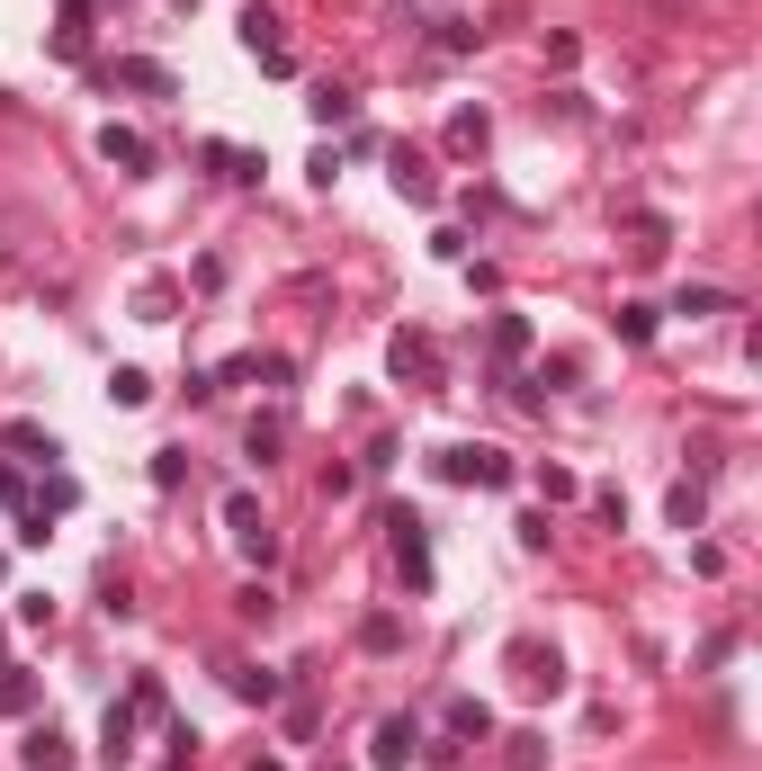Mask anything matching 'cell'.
I'll use <instances>...</instances> for the list:
<instances>
[{
  "instance_id": "obj_16",
  "label": "cell",
  "mask_w": 762,
  "mask_h": 771,
  "mask_svg": "<svg viewBox=\"0 0 762 771\" xmlns=\"http://www.w3.org/2000/svg\"><path fill=\"white\" fill-rule=\"evenodd\" d=\"M73 503H82V484H73V475H45L28 512H45V521H54V512H73Z\"/></svg>"
},
{
  "instance_id": "obj_14",
  "label": "cell",
  "mask_w": 762,
  "mask_h": 771,
  "mask_svg": "<svg viewBox=\"0 0 762 771\" xmlns=\"http://www.w3.org/2000/svg\"><path fill=\"white\" fill-rule=\"evenodd\" d=\"M700 512H709L700 484H673V494H664V521H673V529H700Z\"/></svg>"
},
{
  "instance_id": "obj_19",
  "label": "cell",
  "mask_w": 762,
  "mask_h": 771,
  "mask_svg": "<svg viewBox=\"0 0 762 771\" xmlns=\"http://www.w3.org/2000/svg\"><path fill=\"white\" fill-rule=\"evenodd\" d=\"M279 690H288L279 673H234V699H260V709H279Z\"/></svg>"
},
{
  "instance_id": "obj_8",
  "label": "cell",
  "mask_w": 762,
  "mask_h": 771,
  "mask_svg": "<svg viewBox=\"0 0 762 771\" xmlns=\"http://www.w3.org/2000/svg\"><path fill=\"white\" fill-rule=\"evenodd\" d=\"M395 197H412V206H431V197H440L431 162H422V153H404V144H395Z\"/></svg>"
},
{
  "instance_id": "obj_18",
  "label": "cell",
  "mask_w": 762,
  "mask_h": 771,
  "mask_svg": "<svg viewBox=\"0 0 762 771\" xmlns=\"http://www.w3.org/2000/svg\"><path fill=\"white\" fill-rule=\"evenodd\" d=\"M449 153H484V108H458L449 117Z\"/></svg>"
},
{
  "instance_id": "obj_7",
  "label": "cell",
  "mask_w": 762,
  "mask_h": 771,
  "mask_svg": "<svg viewBox=\"0 0 762 771\" xmlns=\"http://www.w3.org/2000/svg\"><path fill=\"white\" fill-rule=\"evenodd\" d=\"M386 529H395V556H404V575H412V583H431V547H422V521H412V512H386Z\"/></svg>"
},
{
  "instance_id": "obj_11",
  "label": "cell",
  "mask_w": 762,
  "mask_h": 771,
  "mask_svg": "<svg viewBox=\"0 0 762 771\" xmlns=\"http://www.w3.org/2000/svg\"><path fill=\"white\" fill-rule=\"evenodd\" d=\"M28 709H36V673L0 664V718H28Z\"/></svg>"
},
{
  "instance_id": "obj_6",
  "label": "cell",
  "mask_w": 762,
  "mask_h": 771,
  "mask_svg": "<svg viewBox=\"0 0 762 771\" xmlns=\"http://www.w3.org/2000/svg\"><path fill=\"white\" fill-rule=\"evenodd\" d=\"M386 360H395V377H412V386H431V377H440V350H431L422 332H395Z\"/></svg>"
},
{
  "instance_id": "obj_13",
  "label": "cell",
  "mask_w": 762,
  "mask_h": 771,
  "mask_svg": "<svg viewBox=\"0 0 762 771\" xmlns=\"http://www.w3.org/2000/svg\"><path fill=\"white\" fill-rule=\"evenodd\" d=\"M305 108H314V126H351V90H341V82H314Z\"/></svg>"
},
{
  "instance_id": "obj_28",
  "label": "cell",
  "mask_w": 762,
  "mask_h": 771,
  "mask_svg": "<svg viewBox=\"0 0 762 771\" xmlns=\"http://www.w3.org/2000/svg\"><path fill=\"white\" fill-rule=\"evenodd\" d=\"M251 771H288V762H269V753H260V762H251Z\"/></svg>"
},
{
  "instance_id": "obj_23",
  "label": "cell",
  "mask_w": 762,
  "mask_h": 771,
  "mask_svg": "<svg viewBox=\"0 0 762 771\" xmlns=\"http://www.w3.org/2000/svg\"><path fill=\"white\" fill-rule=\"evenodd\" d=\"M153 484H162V494H171V484H189V449H162V458H153Z\"/></svg>"
},
{
  "instance_id": "obj_9",
  "label": "cell",
  "mask_w": 762,
  "mask_h": 771,
  "mask_svg": "<svg viewBox=\"0 0 762 771\" xmlns=\"http://www.w3.org/2000/svg\"><path fill=\"white\" fill-rule=\"evenodd\" d=\"M19 762H28V771H73V745H63L54 727H36V736L19 745Z\"/></svg>"
},
{
  "instance_id": "obj_4",
  "label": "cell",
  "mask_w": 762,
  "mask_h": 771,
  "mask_svg": "<svg viewBox=\"0 0 762 771\" xmlns=\"http://www.w3.org/2000/svg\"><path fill=\"white\" fill-rule=\"evenodd\" d=\"M108 82H126V90H144V99H180V82H171V63H153V54H126Z\"/></svg>"
},
{
  "instance_id": "obj_3",
  "label": "cell",
  "mask_w": 762,
  "mask_h": 771,
  "mask_svg": "<svg viewBox=\"0 0 762 771\" xmlns=\"http://www.w3.org/2000/svg\"><path fill=\"white\" fill-rule=\"evenodd\" d=\"M412 753H422V727H412V718H377V736H368V762H377V771H404Z\"/></svg>"
},
{
  "instance_id": "obj_20",
  "label": "cell",
  "mask_w": 762,
  "mask_h": 771,
  "mask_svg": "<svg viewBox=\"0 0 762 771\" xmlns=\"http://www.w3.org/2000/svg\"><path fill=\"white\" fill-rule=\"evenodd\" d=\"M494 350H503V360H520V350H529V323H520V314H494Z\"/></svg>"
},
{
  "instance_id": "obj_17",
  "label": "cell",
  "mask_w": 762,
  "mask_h": 771,
  "mask_svg": "<svg viewBox=\"0 0 762 771\" xmlns=\"http://www.w3.org/2000/svg\"><path fill=\"white\" fill-rule=\"evenodd\" d=\"M243 45H251V54H279V19H269V10H260V0H251V10H243Z\"/></svg>"
},
{
  "instance_id": "obj_26",
  "label": "cell",
  "mask_w": 762,
  "mask_h": 771,
  "mask_svg": "<svg viewBox=\"0 0 762 771\" xmlns=\"http://www.w3.org/2000/svg\"><path fill=\"white\" fill-rule=\"evenodd\" d=\"M10 449H19V458H54V440H45L36 422H19V431H10Z\"/></svg>"
},
{
  "instance_id": "obj_24",
  "label": "cell",
  "mask_w": 762,
  "mask_h": 771,
  "mask_svg": "<svg viewBox=\"0 0 762 771\" xmlns=\"http://www.w3.org/2000/svg\"><path fill=\"white\" fill-rule=\"evenodd\" d=\"M279 440H288V431H279V422H251V440H243V449H251V458H260V467H269V458H279Z\"/></svg>"
},
{
  "instance_id": "obj_5",
  "label": "cell",
  "mask_w": 762,
  "mask_h": 771,
  "mask_svg": "<svg viewBox=\"0 0 762 771\" xmlns=\"http://www.w3.org/2000/svg\"><path fill=\"white\" fill-rule=\"evenodd\" d=\"M99 153H108L126 180H144V171H153V144H144L135 126H99Z\"/></svg>"
},
{
  "instance_id": "obj_29",
  "label": "cell",
  "mask_w": 762,
  "mask_h": 771,
  "mask_svg": "<svg viewBox=\"0 0 762 771\" xmlns=\"http://www.w3.org/2000/svg\"><path fill=\"white\" fill-rule=\"evenodd\" d=\"M180 10H197V0H180Z\"/></svg>"
},
{
  "instance_id": "obj_22",
  "label": "cell",
  "mask_w": 762,
  "mask_h": 771,
  "mask_svg": "<svg viewBox=\"0 0 762 771\" xmlns=\"http://www.w3.org/2000/svg\"><path fill=\"white\" fill-rule=\"evenodd\" d=\"M484 727H494V718H484V699H458V709H449V736H484Z\"/></svg>"
},
{
  "instance_id": "obj_25",
  "label": "cell",
  "mask_w": 762,
  "mask_h": 771,
  "mask_svg": "<svg viewBox=\"0 0 762 771\" xmlns=\"http://www.w3.org/2000/svg\"><path fill=\"white\" fill-rule=\"evenodd\" d=\"M681 314H727V288H681Z\"/></svg>"
},
{
  "instance_id": "obj_12",
  "label": "cell",
  "mask_w": 762,
  "mask_h": 771,
  "mask_svg": "<svg viewBox=\"0 0 762 771\" xmlns=\"http://www.w3.org/2000/svg\"><path fill=\"white\" fill-rule=\"evenodd\" d=\"M108 404H117V413H144V404H153V377H144V368H117V377H108Z\"/></svg>"
},
{
  "instance_id": "obj_1",
  "label": "cell",
  "mask_w": 762,
  "mask_h": 771,
  "mask_svg": "<svg viewBox=\"0 0 762 771\" xmlns=\"http://www.w3.org/2000/svg\"><path fill=\"white\" fill-rule=\"evenodd\" d=\"M440 475H449V484H484V494H494V484H512V458L484 449V440H458V449H440Z\"/></svg>"
},
{
  "instance_id": "obj_2",
  "label": "cell",
  "mask_w": 762,
  "mask_h": 771,
  "mask_svg": "<svg viewBox=\"0 0 762 771\" xmlns=\"http://www.w3.org/2000/svg\"><path fill=\"white\" fill-rule=\"evenodd\" d=\"M225 529L243 538V556H260V566L279 556V538H269V521H260V503H251V494H225Z\"/></svg>"
},
{
  "instance_id": "obj_27",
  "label": "cell",
  "mask_w": 762,
  "mask_h": 771,
  "mask_svg": "<svg viewBox=\"0 0 762 771\" xmlns=\"http://www.w3.org/2000/svg\"><path fill=\"white\" fill-rule=\"evenodd\" d=\"M538 762H547V745H538V736H512V762H503V771H538Z\"/></svg>"
},
{
  "instance_id": "obj_15",
  "label": "cell",
  "mask_w": 762,
  "mask_h": 771,
  "mask_svg": "<svg viewBox=\"0 0 762 771\" xmlns=\"http://www.w3.org/2000/svg\"><path fill=\"white\" fill-rule=\"evenodd\" d=\"M566 682V664L557 655H538V646H520V690H557Z\"/></svg>"
},
{
  "instance_id": "obj_21",
  "label": "cell",
  "mask_w": 762,
  "mask_h": 771,
  "mask_svg": "<svg viewBox=\"0 0 762 771\" xmlns=\"http://www.w3.org/2000/svg\"><path fill=\"white\" fill-rule=\"evenodd\" d=\"M619 341H655V306H619Z\"/></svg>"
},
{
  "instance_id": "obj_10",
  "label": "cell",
  "mask_w": 762,
  "mask_h": 771,
  "mask_svg": "<svg viewBox=\"0 0 762 771\" xmlns=\"http://www.w3.org/2000/svg\"><path fill=\"white\" fill-rule=\"evenodd\" d=\"M197 162H206V171H216V180H260V171H269L260 153H234V144H206Z\"/></svg>"
}]
</instances>
